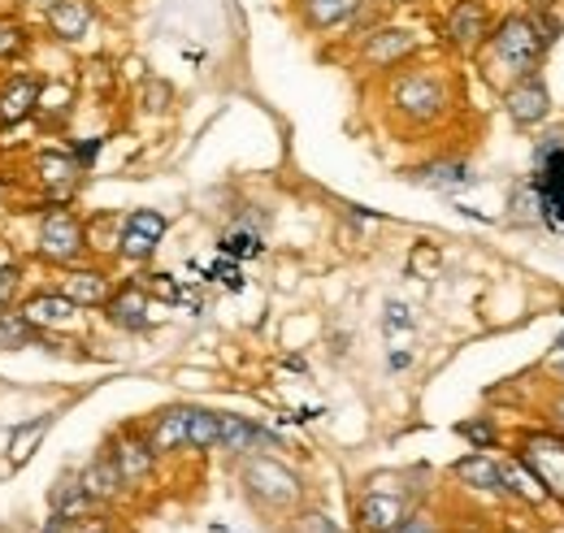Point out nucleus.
I'll use <instances>...</instances> for the list:
<instances>
[{"mask_svg": "<svg viewBox=\"0 0 564 533\" xmlns=\"http://www.w3.org/2000/svg\"><path fill=\"white\" fill-rule=\"evenodd\" d=\"M460 434H465L469 443H478V447H491L495 443V429L487 421H469V425H460Z\"/></svg>", "mask_w": 564, "mask_h": 533, "instance_id": "34", "label": "nucleus"}, {"mask_svg": "<svg viewBox=\"0 0 564 533\" xmlns=\"http://www.w3.org/2000/svg\"><path fill=\"white\" fill-rule=\"evenodd\" d=\"M83 248H87V230H83V221L66 213V208H53L44 221H40V252L48 257V261H57V265H70L83 257Z\"/></svg>", "mask_w": 564, "mask_h": 533, "instance_id": "4", "label": "nucleus"}, {"mask_svg": "<svg viewBox=\"0 0 564 533\" xmlns=\"http://www.w3.org/2000/svg\"><path fill=\"white\" fill-rule=\"evenodd\" d=\"M109 456H113V465L122 472V481H143L152 472V465H156V452L148 443H140V438H122L118 452H109Z\"/></svg>", "mask_w": 564, "mask_h": 533, "instance_id": "19", "label": "nucleus"}, {"mask_svg": "<svg viewBox=\"0 0 564 533\" xmlns=\"http://www.w3.org/2000/svg\"><path fill=\"white\" fill-rule=\"evenodd\" d=\"M547 113H552V96L539 78H517L508 87V118L517 127H539Z\"/></svg>", "mask_w": 564, "mask_h": 533, "instance_id": "8", "label": "nucleus"}, {"mask_svg": "<svg viewBox=\"0 0 564 533\" xmlns=\"http://www.w3.org/2000/svg\"><path fill=\"white\" fill-rule=\"evenodd\" d=\"M291 533H339V525H335L326 512H300Z\"/></svg>", "mask_w": 564, "mask_h": 533, "instance_id": "30", "label": "nucleus"}, {"mask_svg": "<svg viewBox=\"0 0 564 533\" xmlns=\"http://www.w3.org/2000/svg\"><path fill=\"white\" fill-rule=\"evenodd\" d=\"M148 447H152L156 456L187 447V407H170V412H161V416H156V425H152Z\"/></svg>", "mask_w": 564, "mask_h": 533, "instance_id": "17", "label": "nucleus"}, {"mask_svg": "<svg viewBox=\"0 0 564 533\" xmlns=\"http://www.w3.org/2000/svg\"><path fill=\"white\" fill-rule=\"evenodd\" d=\"M443 35H447L452 48L474 53V48L491 35V13H487V4H482V0H456V9L447 13Z\"/></svg>", "mask_w": 564, "mask_h": 533, "instance_id": "7", "label": "nucleus"}, {"mask_svg": "<svg viewBox=\"0 0 564 533\" xmlns=\"http://www.w3.org/2000/svg\"><path fill=\"white\" fill-rule=\"evenodd\" d=\"M83 486H87V494L91 499H113L127 481H122V472L113 465V456H100V460H91V465L83 468V477H78Z\"/></svg>", "mask_w": 564, "mask_h": 533, "instance_id": "20", "label": "nucleus"}, {"mask_svg": "<svg viewBox=\"0 0 564 533\" xmlns=\"http://www.w3.org/2000/svg\"><path fill=\"white\" fill-rule=\"evenodd\" d=\"M91 503H96V499L87 494V486H83L78 477H66V481H62V490H57V516H62V521H70V525L87 521Z\"/></svg>", "mask_w": 564, "mask_h": 533, "instance_id": "25", "label": "nucleus"}, {"mask_svg": "<svg viewBox=\"0 0 564 533\" xmlns=\"http://www.w3.org/2000/svg\"><path fill=\"white\" fill-rule=\"evenodd\" d=\"M413 53H417V40H413V31H400V26L373 31L369 44H365V62L369 66H400Z\"/></svg>", "mask_w": 564, "mask_h": 533, "instance_id": "12", "label": "nucleus"}, {"mask_svg": "<svg viewBox=\"0 0 564 533\" xmlns=\"http://www.w3.org/2000/svg\"><path fill=\"white\" fill-rule=\"evenodd\" d=\"M499 486H503L508 494L525 499V503H543V499H547L543 481L530 472V465H525V460H521V465H499Z\"/></svg>", "mask_w": 564, "mask_h": 533, "instance_id": "21", "label": "nucleus"}, {"mask_svg": "<svg viewBox=\"0 0 564 533\" xmlns=\"http://www.w3.org/2000/svg\"><path fill=\"white\" fill-rule=\"evenodd\" d=\"M530 472L543 481L547 494H556L564 503V438H552V434H534L525 438V456H521Z\"/></svg>", "mask_w": 564, "mask_h": 533, "instance_id": "6", "label": "nucleus"}, {"mask_svg": "<svg viewBox=\"0 0 564 533\" xmlns=\"http://www.w3.org/2000/svg\"><path fill=\"white\" fill-rule=\"evenodd\" d=\"M96 152H100V139H91V143H83V148L74 152V161H78V165H91V161H96Z\"/></svg>", "mask_w": 564, "mask_h": 533, "instance_id": "39", "label": "nucleus"}, {"mask_svg": "<svg viewBox=\"0 0 564 533\" xmlns=\"http://www.w3.org/2000/svg\"><path fill=\"white\" fill-rule=\"evenodd\" d=\"M547 31L534 22V18H503L487 40V57H491L495 69L512 74V78H530L534 66L543 62L547 53Z\"/></svg>", "mask_w": 564, "mask_h": 533, "instance_id": "1", "label": "nucleus"}, {"mask_svg": "<svg viewBox=\"0 0 564 533\" xmlns=\"http://www.w3.org/2000/svg\"><path fill=\"white\" fill-rule=\"evenodd\" d=\"M18 282H22V265H0V313L13 304Z\"/></svg>", "mask_w": 564, "mask_h": 533, "instance_id": "31", "label": "nucleus"}, {"mask_svg": "<svg viewBox=\"0 0 564 533\" xmlns=\"http://www.w3.org/2000/svg\"><path fill=\"white\" fill-rule=\"evenodd\" d=\"M44 425H48V421H44V416H40V421H35V425H26V429H22V434H18V438H13V460H22V456H26V447H31V443H35V438H40V434H44Z\"/></svg>", "mask_w": 564, "mask_h": 533, "instance_id": "33", "label": "nucleus"}, {"mask_svg": "<svg viewBox=\"0 0 564 533\" xmlns=\"http://www.w3.org/2000/svg\"><path fill=\"white\" fill-rule=\"evenodd\" d=\"M44 18H48V31L57 40H66V44L83 40L91 31V4L87 0H53Z\"/></svg>", "mask_w": 564, "mask_h": 533, "instance_id": "14", "label": "nucleus"}, {"mask_svg": "<svg viewBox=\"0 0 564 533\" xmlns=\"http://www.w3.org/2000/svg\"><path fill=\"white\" fill-rule=\"evenodd\" d=\"M221 252L226 257H257L261 252V235L248 230V226H235V230L221 235Z\"/></svg>", "mask_w": 564, "mask_h": 533, "instance_id": "28", "label": "nucleus"}, {"mask_svg": "<svg viewBox=\"0 0 564 533\" xmlns=\"http://www.w3.org/2000/svg\"><path fill=\"white\" fill-rule=\"evenodd\" d=\"M243 486H248V494H252L261 508H274V512L300 503V494H304L300 477L286 465H279V460H270V456H257V460L243 465Z\"/></svg>", "mask_w": 564, "mask_h": 533, "instance_id": "2", "label": "nucleus"}, {"mask_svg": "<svg viewBox=\"0 0 564 533\" xmlns=\"http://www.w3.org/2000/svg\"><path fill=\"white\" fill-rule=\"evenodd\" d=\"M417 183L434 187V192H456V187H469L474 174H469V165H460V161H438V165L417 170Z\"/></svg>", "mask_w": 564, "mask_h": 533, "instance_id": "22", "label": "nucleus"}, {"mask_svg": "<svg viewBox=\"0 0 564 533\" xmlns=\"http://www.w3.org/2000/svg\"><path fill=\"white\" fill-rule=\"evenodd\" d=\"M391 100H395V109H400V113H409L413 122H430V118H438V113H443L447 91H443V78H438V74H430V69H413V74H404V78L395 83Z\"/></svg>", "mask_w": 564, "mask_h": 533, "instance_id": "3", "label": "nucleus"}, {"mask_svg": "<svg viewBox=\"0 0 564 533\" xmlns=\"http://www.w3.org/2000/svg\"><path fill=\"white\" fill-rule=\"evenodd\" d=\"M213 273H217V278H221L230 291H239V286H243V278H239V269H235V265H217Z\"/></svg>", "mask_w": 564, "mask_h": 533, "instance_id": "38", "label": "nucleus"}, {"mask_svg": "<svg viewBox=\"0 0 564 533\" xmlns=\"http://www.w3.org/2000/svg\"><path fill=\"white\" fill-rule=\"evenodd\" d=\"M143 291H152V295H161L165 304H178V295H183V291H178V286L170 282V273H148V286H143Z\"/></svg>", "mask_w": 564, "mask_h": 533, "instance_id": "32", "label": "nucleus"}, {"mask_svg": "<svg viewBox=\"0 0 564 533\" xmlns=\"http://www.w3.org/2000/svg\"><path fill=\"white\" fill-rule=\"evenodd\" d=\"M404 326H413L409 308L404 304H387V330H404Z\"/></svg>", "mask_w": 564, "mask_h": 533, "instance_id": "37", "label": "nucleus"}, {"mask_svg": "<svg viewBox=\"0 0 564 533\" xmlns=\"http://www.w3.org/2000/svg\"><path fill=\"white\" fill-rule=\"evenodd\" d=\"M35 109H40V83H35L31 74H18V78H9V83L0 87V122H4V127L26 122Z\"/></svg>", "mask_w": 564, "mask_h": 533, "instance_id": "11", "label": "nucleus"}, {"mask_svg": "<svg viewBox=\"0 0 564 533\" xmlns=\"http://www.w3.org/2000/svg\"><path fill=\"white\" fill-rule=\"evenodd\" d=\"M561 356H564V338H561Z\"/></svg>", "mask_w": 564, "mask_h": 533, "instance_id": "41", "label": "nucleus"}, {"mask_svg": "<svg viewBox=\"0 0 564 533\" xmlns=\"http://www.w3.org/2000/svg\"><path fill=\"white\" fill-rule=\"evenodd\" d=\"M40 183H48L57 196H70V187L78 183V174H83V165L74 161V156H40Z\"/></svg>", "mask_w": 564, "mask_h": 533, "instance_id": "23", "label": "nucleus"}, {"mask_svg": "<svg viewBox=\"0 0 564 533\" xmlns=\"http://www.w3.org/2000/svg\"><path fill=\"white\" fill-rule=\"evenodd\" d=\"M40 342V326H31L22 313H0V351H13V347H31Z\"/></svg>", "mask_w": 564, "mask_h": 533, "instance_id": "26", "label": "nucleus"}, {"mask_svg": "<svg viewBox=\"0 0 564 533\" xmlns=\"http://www.w3.org/2000/svg\"><path fill=\"white\" fill-rule=\"evenodd\" d=\"M62 295L70 300L74 308H105L113 295V282L100 269H74L62 278Z\"/></svg>", "mask_w": 564, "mask_h": 533, "instance_id": "10", "label": "nucleus"}, {"mask_svg": "<svg viewBox=\"0 0 564 533\" xmlns=\"http://www.w3.org/2000/svg\"><path fill=\"white\" fill-rule=\"evenodd\" d=\"M217 447H226V452L274 447V434L261 429V425H252V421H243V416H221V438H217Z\"/></svg>", "mask_w": 564, "mask_h": 533, "instance_id": "15", "label": "nucleus"}, {"mask_svg": "<svg viewBox=\"0 0 564 533\" xmlns=\"http://www.w3.org/2000/svg\"><path fill=\"white\" fill-rule=\"evenodd\" d=\"M556 412H561V421H564V400H561V403H556Z\"/></svg>", "mask_w": 564, "mask_h": 533, "instance_id": "40", "label": "nucleus"}, {"mask_svg": "<svg viewBox=\"0 0 564 533\" xmlns=\"http://www.w3.org/2000/svg\"><path fill=\"white\" fill-rule=\"evenodd\" d=\"M105 308H109V322H113L118 330L140 334L152 326V304H148V291H143V286H122V291H113Z\"/></svg>", "mask_w": 564, "mask_h": 533, "instance_id": "9", "label": "nucleus"}, {"mask_svg": "<svg viewBox=\"0 0 564 533\" xmlns=\"http://www.w3.org/2000/svg\"><path fill=\"white\" fill-rule=\"evenodd\" d=\"M400 4H409V0H400Z\"/></svg>", "mask_w": 564, "mask_h": 533, "instance_id": "42", "label": "nucleus"}, {"mask_svg": "<svg viewBox=\"0 0 564 533\" xmlns=\"http://www.w3.org/2000/svg\"><path fill=\"white\" fill-rule=\"evenodd\" d=\"M430 269H438V252H434L430 243H422V248L413 252V273H430Z\"/></svg>", "mask_w": 564, "mask_h": 533, "instance_id": "35", "label": "nucleus"}, {"mask_svg": "<svg viewBox=\"0 0 564 533\" xmlns=\"http://www.w3.org/2000/svg\"><path fill=\"white\" fill-rule=\"evenodd\" d=\"M409 516V503L400 494H365L360 499V530L365 533H391Z\"/></svg>", "mask_w": 564, "mask_h": 533, "instance_id": "13", "label": "nucleus"}, {"mask_svg": "<svg viewBox=\"0 0 564 533\" xmlns=\"http://www.w3.org/2000/svg\"><path fill=\"white\" fill-rule=\"evenodd\" d=\"M161 235H165V217L156 213V208H135L127 221H122V235H118V252L127 257V261H152V252H156V243H161Z\"/></svg>", "mask_w": 564, "mask_h": 533, "instance_id": "5", "label": "nucleus"}, {"mask_svg": "<svg viewBox=\"0 0 564 533\" xmlns=\"http://www.w3.org/2000/svg\"><path fill=\"white\" fill-rule=\"evenodd\" d=\"M18 313H22L31 326H40V330H44V326H62V322H70L74 304L62 295V291H57V295H53V291H40V295H31Z\"/></svg>", "mask_w": 564, "mask_h": 533, "instance_id": "16", "label": "nucleus"}, {"mask_svg": "<svg viewBox=\"0 0 564 533\" xmlns=\"http://www.w3.org/2000/svg\"><path fill=\"white\" fill-rule=\"evenodd\" d=\"M456 477L469 481V486H478V490H503V486H499V465H491L487 456H465V460L456 465Z\"/></svg>", "mask_w": 564, "mask_h": 533, "instance_id": "27", "label": "nucleus"}, {"mask_svg": "<svg viewBox=\"0 0 564 533\" xmlns=\"http://www.w3.org/2000/svg\"><path fill=\"white\" fill-rule=\"evenodd\" d=\"M18 53H26V26L18 18H0V62H13Z\"/></svg>", "mask_w": 564, "mask_h": 533, "instance_id": "29", "label": "nucleus"}, {"mask_svg": "<svg viewBox=\"0 0 564 533\" xmlns=\"http://www.w3.org/2000/svg\"><path fill=\"white\" fill-rule=\"evenodd\" d=\"M360 0H300V13L313 31H330V26H344L348 18H356Z\"/></svg>", "mask_w": 564, "mask_h": 533, "instance_id": "18", "label": "nucleus"}, {"mask_svg": "<svg viewBox=\"0 0 564 533\" xmlns=\"http://www.w3.org/2000/svg\"><path fill=\"white\" fill-rule=\"evenodd\" d=\"M391 533H438V530H434V521H430V516H404Z\"/></svg>", "mask_w": 564, "mask_h": 533, "instance_id": "36", "label": "nucleus"}, {"mask_svg": "<svg viewBox=\"0 0 564 533\" xmlns=\"http://www.w3.org/2000/svg\"><path fill=\"white\" fill-rule=\"evenodd\" d=\"M217 438H221V412L187 407V447L205 452V447H217Z\"/></svg>", "mask_w": 564, "mask_h": 533, "instance_id": "24", "label": "nucleus"}]
</instances>
